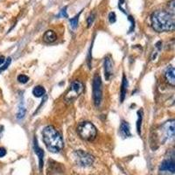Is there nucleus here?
I'll return each instance as SVG.
<instances>
[{
	"label": "nucleus",
	"mask_w": 175,
	"mask_h": 175,
	"mask_svg": "<svg viewBox=\"0 0 175 175\" xmlns=\"http://www.w3.org/2000/svg\"><path fill=\"white\" fill-rule=\"evenodd\" d=\"M104 76L107 81H109L110 77L112 76L113 72V64L109 57H106L104 59Z\"/></svg>",
	"instance_id": "obj_9"
},
{
	"label": "nucleus",
	"mask_w": 175,
	"mask_h": 175,
	"mask_svg": "<svg viewBox=\"0 0 175 175\" xmlns=\"http://www.w3.org/2000/svg\"><path fill=\"white\" fill-rule=\"evenodd\" d=\"M18 81L20 83H26L29 81V77L25 75V74H19L18 76Z\"/></svg>",
	"instance_id": "obj_19"
},
{
	"label": "nucleus",
	"mask_w": 175,
	"mask_h": 175,
	"mask_svg": "<svg viewBox=\"0 0 175 175\" xmlns=\"http://www.w3.org/2000/svg\"><path fill=\"white\" fill-rule=\"evenodd\" d=\"M57 39V36L55 34V32L52 30L47 31L43 36V40L47 43H52L54 42Z\"/></svg>",
	"instance_id": "obj_13"
},
{
	"label": "nucleus",
	"mask_w": 175,
	"mask_h": 175,
	"mask_svg": "<svg viewBox=\"0 0 175 175\" xmlns=\"http://www.w3.org/2000/svg\"><path fill=\"white\" fill-rule=\"evenodd\" d=\"M77 132L82 139L87 141H93L97 135L96 126L89 122H80L77 126Z\"/></svg>",
	"instance_id": "obj_3"
},
{
	"label": "nucleus",
	"mask_w": 175,
	"mask_h": 175,
	"mask_svg": "<svg viewBox=\"0 0 175 175\" xmlns=\"http://www.w3.org/2000/svg\"><path fill=\"white\" fill-rule=\"evenodd\" d=\"M159 169L162 172H170L171 173H174L175 172V163L172 159H166L162 162Z\"/></svg>",
	"instance_id": "obj_10"
},
{
	"label": "nucleus",
	"mask_w": 175,
	"mask_h": 175,
	"mask_svg": "<svg viewBox=\"0 0 175 175\" xmlns=\"http://www.w3.org/2000/svg\"><path fill=\"white\" fill-rule=\"evenodd\" d=\"M33 150H34V152L36 153V155L39 158V171H42L43 168V158H44V152L42 149L40 148L38 144V141L37 138H34L33 139Z\"/></svg>",
	"instance_id": "obj_8"
},
{
	"label": "nucleus",
	"mask_w": 175,
	"mask_h": 175,
	"mask_svg": "<svg viewBox=\"0 0 175 175\" xmlns=\"http://www.w3.org/2000/svg\"><path fill=\"white\" fill-rule=\"evenodd\" d=\"M61 17H64V18L68 17V13H67V6H65L63 9H61L60 13L57 15V18H61Z\"/></svg>",
	"instance_id": "obj_21"
},
{
	"label": "nucleus",
	"mask_w": 175,
	"mask_h": 175,
	"mask_svg": "<svg viewBox=\"0 0 175 175\" xmlns=\"http://www.w3.org/2000/svg\"><path fill=\"white\" fill-rule=\"evenodd\" d=\"M44 144H46L48 151L52 153H58L63 149L64 144L61 134L52 125L44 128L42 131Z\"/></svg>",
	"instance_id": "obj_2"
},
{
	"label": "nucleus",
	"mask_w": 175,
	"mask_h": 175,
	"mask_svg": "<svg viewBox=\"0 0 175 175\" xmlns=\"http://www.w3.org/2000/svg\"><path fill=\"white\" fill-rule=\"evenodd\" d=\"M152 26L158 32L173 31L175 27L174 14L165 11H156L151 16Z\"/></svg>",
	"instance_id": "obj_1"
},
{
	"label": "nucleus",
	"mask_w": 175,
	"mask_h": 175,
	"mask_svg": "<svg viewBox=\"0 0 175 175\" xmlns=\"http://www.w3.org/2000/svg\"><path fill=\"white\" fill-rule=\"evenodd\" d=\"M109 22L112 24V23H115L116 22V14H115V12H110L109 13Z\"/></svg>",
	"instance_id": "obj_22"
},
{
	"label": "nucleus",
	"mask_w": 175,
	"mask_h": 175,
	"mask_svg": "<svg viewBox=\"0 0 175 175\" xmlns=\"http://www.w3.org/2000/svg\"><path fill=\"white\" fill-rule=\"evenodd\" d=\"M119 132H120V135L122 136L123 138H127L131 137L129 123L125 121H122L121 124H120V128H119Z\"/></svg>",
	"instance_id": "obj_11"
},
{
	"label": "nucleus",
	"mask_w": 175,
	"mask_h": 175,
	"mask_svg": "<svg viewBox=\"0 0 175 175\" xmlns=\"http://www.w3.org/2000/svg\"><path fill=\"white\" fill-rule=\"evenodd\" d=\"M163 133H164V138L165 140H172L174 138L175 133V121L170 120L165 122L162 126Z\"/></svg>",
	"instance_id": "obj_7"
},
{
	"label": "nucleus",
	"mask_w": 175,
	"mask_h": 175,
	"mask_svg": "<svg viewBox=\"0 0 175 175\" xmlns=\"http://www.w3.org/2000/svg\"><path fill=\"white\" fill-rule=\"evenodd\" d=\"M127 87H128L127 78L125 77V75L123 74V76H122V85H121V90H120V100H121V102H122L124 101V98H125V96H126Z\"/></svg>",
	"instance_id": "obj_14"
},
{
	"label": "nucleus",
	"mask_w": 175,
	"mask_h": 175,
	"mask_svg": "<svg viewBox=\"0 0 175 175\" xmlns=\"http://www.w3.org/2000/svg\"><path fill=\"white\" fill-rule=\"evenodd\" d=\"M81 12H79L77 15H75L74 18H70V19H69L70 25H71V27H72L73 29H75V28L77 27V25H78L79 17H80V15H81Z\"/></svg>",
	"instance_id": "obj_18"
},
{
	"label": "nucleus",
	"mask_w": 175,
	"mask_h": 175,
	"mask_svg": "<svg viewBox=\"0 0 175 175\" xmlns=\"http://www.w3.org/2000/svg\"><path fill=\"white\" fill-rule=\"evenodd\" d=\"M26 107H25V105L23 102H20V105H19V107H18V112H17V118L18 119H22V118H25V116H26Z\"/></svg>",
	"instance_id": "obj_16"
},
{
	"label": "nucleus",
	"mask_w": 175,
	"mask_h": 175,
	"mask_svg": "<svg viewBox=\"0 0 175 175\" xmlns=\"http://www.w3.org/2000/svg\"><path fill=\"white\" fill-rule=\"evenodd\" d=\"M4 61H5V58H4V56H3V55H1V56H0V66L2 65L3 63H4Z\"/></svg>",
	"instance_id": "obj_26"
},
{
	"label": "nucleus",
	"mask_w": 175,
	"mask_h": 175,
	"mask_svg": "<svg viewBox=\"0 0 175 175\" xmlns=\"http://www.w3.org/2000/svg\"><path fill=\"white\" fill-rule=\"evenodd\" d=\"M6 155V150L3 147H0V158L4 157Z\"/></svg>",
	"instance_id": "obj_25"
},
{
	"label": "nucleus",
	"mask_w": 175,
	"mask_h": 175,
	"mask_svg": "<svg viewBox=\"0 0 175 175\" xmlns=\"http://www.w3.org/2000/svg\"><path fill=\"white\" fill-rule=\"evenodd\" d=\"M138 122H137V131H138V135H140L141 134V124H142V119H143V111L138 110Z\"/></svg>",
	"instance_id": "obj_17"
},
{
	"label": "nucleus",
	"mask_w": 175,
	"mask_h": 175,
	"mask_svg": "<svg viewBox=\"0 0 175 175\" xmlns=\"http://www.w3.org/2000/svg\"><path fill=\"white\" fill-rule=\"evenodd\" d=\"M94 19H95V15L94 14H91V15H89V17L88 18V26H90L92 25V23L94 21Z\"/></svg>",
	"instance_id": "obj_23"
},
{
	"label": "nucleus",
	"mask_w": 175,
	"mask_h": 175,
	"mask_svg": "<svg viewBox=\"0 0 175 175\" xmlns=\"http://www.w3.org/2000/svg\"><path fill=\"white\" fill-rule=\"evenodd\" d=\"M168 4H169V6H170L171 8V13L174 14V0H172Z\"/></svg>",
	"instance_id": "obj_24"
},
{
	"label": "nucleus",
	"mask_w": 175,
	"mask_h": 175,
	"mask_svg": "<svg viewBox=\"0 0 175 175\" xmlns=\"http://www.w3.org/2000/svg\"><path fill=\"white\" fill-rule=\"evenodd\" d=\"M11 62H12V59L11 58H8L6 61H4V64L2 67H0V73L1 72H3V71H4V70L6 69L7 68H8L9 66H10V64H11Z\"/></svg>",
	"instance_id": "obj_20"
},
{
	"label": "nucleus",
	"mask_w": 175,
	"mask_h": 175,
	"mask_svg": "<svg viewBox=\"0 0 175 175\" xmlns=\"http://www.w3.org/2000/svg\"><path fill=\"white\" fill-rule=\"evenodd\" d=\"M166 80L167 82L171 84L172 86H174L175 84V70L173 67H170L168 69L166 70Z\"/></svg>",
	"instance_id": "obj_12"
},
{
	"label": "nucleus",
	"mask_w": 175,
	"mask_h": 175,
	"mask_svg": "<svg viewBox=\"0 0 175 175\" xmlns=\"http://www.w3.org/2000/svg\"><path fill=\"white\" fill-rule=\"evenodd\" d=\"M74 155L76 158V161L79 164V166L82 167L91 166L94 162V157L90 155L89 153L85 152L83 151H76L74 152Z\"/></svg>",
	"instance_id": "obj_6"
},
{
	"label": "nucleus",
	"mask_w": 175,
	"mask_h": 175,
	"mask_svg": "<svg viewBox=\"0 0 175 175\" xmlns=\"http://www.w3.org/2000/svg\"><path fill=\"white\" fill-rule=\"evenodd\" d=\"M83 84L80 81H74L71 83V86L68 92L67 93L65 96V102L68 103L72 102L75 100L83 91Z\"/></svg>",
	"instance_id": "obj_5"
},
{
	"label": "nucleus",
	"mask_w": 175,
	"mask_h": 175,
	"mask_svg": "<svg viewBox=\"0 0 175 175\" xmlns=\"http://www.w3.org/2000/svg\"><path fill=\"white\" fill-rule=\"evenodd\" d=\"M93 100L96 107H99L102 99V86L99 74H96L93 79Z\"/></svg>",
	"instance_id": "obj_4"
},
{
	"label": "nucleus",
	"mask_w": 175,
	"mask_h": 175,
	"mask_svg": "<svg viewBox=\"0 0 175 175\" xmlns=\"http://www.w3.org/2000/svg\"><path fill=\"white\" fill-rule=\"evenodd\" d=\"M32 94L35 97H42L46 94V90L42 86H36L32 90Z\"/></svg>",
	"instance_id": "obj_15"
}]
</instances>
